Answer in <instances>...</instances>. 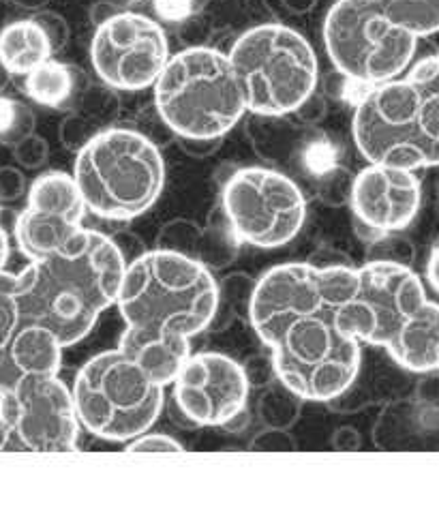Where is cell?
<instances>
[{
    "mask_svg": "<svg viewBox=\"0 0 439 512\" xmlns=\"http://www.w3.org/2000/svg\"><path fill=\"white\" fill-rule=\"evenodd\" d=\"M356 292L358 268L347 264H281L255 281L251 326L281 386L302 401L337 399L358 378L360 341L343 322Z\"/></svg>",
    "mask_w": 439,
    "mask_h": 512,
    "instance_id": "cell-1",
    "label": "cell"
},
{
    "mask_svg": "<svg viewBox=\"0 0 439 512\" xmlns=\"http://www.w3.org/2000/svg\"><path fill=\"white\" fill-rule=\"evenodd\" d=\"M116 305L127 326L118 348L170 384L191 354V337L215 322L219 285L191 255L144 251L127 264Z\"/></svg>",
    "mask_w": 439,
    "mask_h": 512,
    "instance_id": "cell-2",
    "label": "cell"
},
{
    "mask_svg": "<svg viewBox=\"0 0 439 512\" xmlns=\"http://www.w3.org/2000/svg\"><path fill=\"white\" fill-rule=\"evenodd\" d=\"M125 268L114 238L82 228L65 247L30 260L15 275L22 324L48 328L63 348H71L116 303Z\"/></svg>",
    "mask_w": 439,
    "mask_h": 512,
    "instance_id": "cell-3",
    "label": "cell"
},
{
    "mask_svg": "<svg viewBox=\"0 0 439 512\" xmlns=\"http://www.w3.org/2000/svg\"><path fill=\"white\" fill-rule=\"evenodd\" d=\"M343 322L360 343L380 345L407 371L439 369V305L410 266L392 260L360 266Z\"/></svg>",
    "mask_w": 439,
    "mask_h": 512,
    "instance_id": "cell-4",
    "label": "cell"
},
{
    "mask_svg": "<svg viewBox=\"0 0 439 512\" xmlns=\"http://www.w3.org/2000/svg\"><path fill=\"white\" fill-rule=\"evenodd\" d=\"M153 88L161 120L183 140H219L247 112L230 56L204 45L170 56Z\"/></svg>",
    "mask_w": 439,
    "mask_h": 512,
    "instance_id": "cell-5",
    "label": "cell"
},
{
    "mask_svg": "<svg viewBox=\"0 0 439 512\" xmlns=\"http://www.w3.org/2000/svg\"><path fill=\"white\" fill-rule=\"evenodd\" d=\"M73 178L86 210L112 221L144 215L159 200L165 163L153 140L133 129H105L88 138L75 159Z\"/></svg>",
    "mask_w": 439,
    "mask_h": 512,
    "instance_id": "cell-6",
    "label": "cell"
},
{
    "mask_svg": "<svg viewBox=\"0 0 439 512\" xmlns=\"http://www.w3.org/2000/svg\"><path fill=\"white\" fill-rule=\"evenodd\" d=\"M352 133L369 163L433 168L439 165V93L410 78L375 84L356 105Z\"/></svg>",
    "mask_w": 439,
    "mask_h": 512,
    "instance_id": "cell-7",
    "label": "cell"
},
{
    "mask_svg": "<svg viewBox=\"0 0 439 512\" xmlns=\"http://www.w3.org/2000/svg\"><path fill=\"white\" fill-rule=\"evenodd\" d=\"M247 112L285 116L305 105L320 78L317 56L298 30L260 24L242 33L227 52Z\"/></svg>",
    "mask_w": 439,
    "mask_h": 512,
    "instance_id": "cell-8",
    "label": "cell"
},
{
    "mask_svg": "<svg viewBox=\"0 0 439 512\" xmlns=\"http://www.w3.org/2000/svg\"><path fill=\"white\" fill-rule=\"evenodd\" d=\"M163 388L144 365L123 350L93 356L73 382V403L80 425L97 438L129 442L157 423Z\"/></svg>",
    "mask_w": 439,
    "mask_h": 512,
    "instance_id": "cell-9",
    "label": "cell"
},
{
    "mask_svg": "<svg viewBox=\"0 0 439 512\" xmlns=\"http://www.w3.org/2000/svg\"><path fill=\"white\" fill-rule=\"evenodd\" d=\"M324 43L339 73L371 88L410 67L418 37L390 22L375 0H337L326 13Z\"/></svg>",
    "mask_w": 439,
    "mask_h": 512,
    "instance_id": "cell-10",
    "label": "cell"
},
{
    "mask_svg": "<svg viewBox=\"0 0 439 512\" xmlns=\"http://www.w3.org/2000/svg\"><path fill=\"white\" fill-rule=\"evenodd\" d=\"M223 213L242 243L277 249L302 230L307 200L290 176L270 168H242L223 187Z\"/></svg>",
    "mask_w": 439,
    "mask_h": 512,
    "instance_id": "cell-11",
    "label": "cell"
},
{
    "mask_svg": "<svg viewBox=\"0 0 439 512\" xmlns=\"http://www.w3.org/2000/svg\"><path fill=\"white\" fill-rule=\"evenodd\" d=\"M0 416L13 435V450L73 453L78 450L80 420L73 393L58 375H30L0 395Z\"/></svg>",
    "mask_w": 439,
    "mask_h": 512,
    "instance_id": "cell-12",
    "label": "cell"
},
{
    "mask_svg": "<svg viewBox=\"0 0 439 512\" xmlns=\"http://www.w3.org/2000/svg\"><path fill=\"white\" fill-rule=\"evenodd\" d=\"M90 60L99 78L118 90L155 86L170 60L168 35L148 15L120 11L97 24Z\"/></svg>",
    "mask_w": 439,
    "mask_h": 512,
    "instance_id": "cell-13",
    "label": "cell"
},
{
    "mask_svg": "<svg viewBox=\"0 0 439 512\" xmlns=\"http://www.w3.org/2000/svg\"><path fill=\"white\" fill-rule=\"evenodd\" d=\"M180 412L204 427H227L245 414L249 375L234 358L219 352L189 354L174 375Z\"/></svg>",
    "mask_w": 439,
    "mask_h": 512,
    "instance_id": "cell-14",
    "label": "cell"
},
{
    "mask_svg": "<svg viewBox=\"0 0 439 512\" xmlns=\"http://www.w3.org/2000/svg\"><path fill=\"white\" fill-rule=\"evenodd\" d=\"M420 180L414 170L369 163L352 180L350 204L360 225L375 234L405 230L420 210Z\"/></svg>",
    "mask_w": 439,
    "mask_h": 512,
    "instance_id": "cell-15",
    "label": "cell"
},
{
    "mask_svg": "<svg viewBox=\"0 0 439 512\" xmlns=\"http://www.w3.org/2000/svg\"><path fill=\"white\" fill-rule=\"evenodd\" d=\"M63 343L48 328L20 324L0 348V395L9 393L30 375H58Z\"/></svg>",
    "mask_w": 439,
    "mask_h": 512,
    "instance_id": "cell-16",
    "label": "cell"
},
{
    "mask_svg": "<svg viewBox=\"0 0 439 512\" xmlns=\"http://www.w3.org/2000/svg\"><path fill=\"white\" fill-rule=\"evenodd\" d=\"M82 230V221L37 206H26L15 221V240L28 260H39L65 247Z\"/></svg>",
    "mask_w": 439,
    "mask_h": 512,
    "instance_id": "cell-17",
    "label": "cell"
},
{
    "mask_svg": "<svg viewBox=\"0 0 439 512\" xmlns=\"http://www.w3.org/2000/svg\"><path fill=\"white\" fill-rule=\"evenodd\" d=\"M54 54L52 41L35 20H18L0 30V67L11 75H24L37 69Z\"/></svg>",
    "mask_w": 439,
    "mask_h": 512,
    "instance_id": "cell-18",
    "label": "cell"
},
{
    "mask_svg": "<svg viewBox=\"0 0 439 512\" xmlns=\"http://www.w3.org/2000/svg\"><path fill=\"white\" fill-rule=\"evenodd\" d=\"M28 206L54 210V213L78 221H82L86 213V204L73 174L58 170L45 172L35 178V183L28 189Z\"/></svg>",
    "mask_w": 439,
    "mask_h": 512,
    "instance_id": "cell-19",
    "label": "cell"
},
{
    "mask_svg": "<svg viewBox=\"0 0 439 512\" xmlns=\"http://www.w3.org/2000/svg\"><path fill=\"white\" fill-rule=\"evenodd\" d=\"M26 95L45 108H60L73 93L71 69L58 60H45L37 69L24 75Z\"/></svg>",
    "mask_w": 439,
    "mask_h": 512,
    "instance_id": "cell-20",
    "label": "cell"
},
{
    "mask_svg": "<svg viewBox=\"0 0 439 512\" xmlns=\"http://www.w3.org/2000/svg\"><path fill=\"white\" fill-rule=\"evenodd\" d=\"M390 22L427 37L439 30V0H375Z\"/></svg>",
    "mask_w": 439,
    "mask_h": 512,
    "instance_id": "cell-21",
    "label": "cell"
},
{
    "mask_svg": "<svg viewBox=\"0 0 439 512\" xmlns=\"http://www.w3.org/2000/svg\"><path fill=\"white\" fill-rule=\"evenodd\" d=\"M22 324V315L15 296V275L0 270V348L13 337Z\"/></svg>",
    "mask_w": 439,
    "mask_h": 512,
    "instance_id": "cell-22",
    "label": "cell"
},
{
    "mask_svg": "<svg viewBox=\"0 0 439 512\" xmlns=\"http://www.w3.org/2000/svg\"><path fill=\"white\" fill-rule=\"evenodd\" d=\"M28 133H33V116L22 103L0 99V140L20 142Z\"/></svg>",
    "mask_w": 439,
    "mask_h": 512,
    "instance_id": "cell-23",
    "label": "cell"
},
{
    "mask_svg": "<svg viewBox=\"0 0 439 512\" xmlns=\"http://www.w3.org/2000/svg\"><path fill=\"white\" fill-rule=\"evenodd\" d=\"M125 450L127 453H180L185 448L165 433H142L138 438L129 440Z\"/></svg>",
    "mask_w": 439,
    "mask_h": 512,
    "instance_id": "cell-24",
    "label": "cell"
},
{
    "mask_svg": "<svg viewBox=\"0 0 439 512\" xmlns=\"http://www.w3.org/2000/svg\"><path fill=\"white\" fill-rule=\"evenodd\" d=\"M48 153H50L48 144H45V140L39 138V135H33V133H28L26 138L13 144V155L24 165V168H39V165L48 159Z\"/></svg>",
    "mask_w": 439,
    "mask_h": 512,
    "instance_id": "cell-25",
    "label": "cell"
},
{
    "mask_svg": "<svg viewBox=\"0 0 439 512\" xmlns=\"http://www.w3.org/2000/svg\"><path fill=\"white\" fill-rule=\"evenodd\" d=\"M405 78H410L412 82L433 88L439 93V56H429L422 58L420 63H416L410 71H407Z\"/></svg>",
    "mask_w": 439,
    "mask_h": 512,
    "instance_id": "cell-26",
    "label": "cell"
},
{
    "mask_svg": "<svg viewBox=\"0 0 439 512\" xmlns=\"http://www.w3.org/2000/svg\"><path fill=\"white\" fill-rule=\"evenodd\" d=\"M33 18L43 26L45 33H48V37H50V41H52V48H54V52L63 48L65 41H67V35H69V30H67L65 20L60 18V15L52 13V11H41V13H35Z\"/></svg>",
    "mask_w": 439,
    "mask_h": 512,
    "instance_id": "cell-27",
    "label": "cell"
},
{
    "mask_svg": "<svg viewBox=\"0 0 439 512\" xmlns=\"http://www.w3.org/2000/svg\"><path fill=\"white\" fill-rule=\"evenodd\" d=\"M22 191H24V176L18 170L13 168L0 170V198L15 200Z\"/></svg>",
    "mask_w": 439,
    "mask_h": 512,
    "instance_id": "cell-28",
    "label": "cell"
},
{
    "mask_svg": "<svg viewBox=\"0 0 439 512\" xmlns=\"http://www.w3.org/2000/svg\"><path fill=\"white\" fill-rule=\"evenodd\" d=\"M335 446L341 450H356L360 446V438L354 429H339L335 435Z\"/></svg>",
    "mask_w": 439,
    "mask_h": 512,
    "instance_id": "cell-29",
    "label": "cell"
},
{
    "mask_svg": "<svg viewBox=\"0 0 439 512\" xmlns=\"http://www.w3.org/2000/svg\"><path fill=\"white\" fill-rule=\"evenodd\" d=\"M427 279L431 288L439 294V245L431 251V258L427 262Z\"/></svg>",
    "mask_w": 439,
    "mask_h": 512,
    "instance_id": "cell-30",
    "label": "cell"
},
{
    "mask_svg": "<svg viewBox=\"0 0 439 512\" xmlns=\"http://www.w3.org/2000/svg\"><path fill=\"white\" fill-rule=\"evenodd\" d=\"M0 450H13V435L3 416H0Z\"/></svg>",
    "mask_w": 439,
    "mask_h": 512,
    "instance_id": "cell-31",
    "label": "cell"
},
{
    "mask_svg": "<svg viewBox=\"0 0 439 512\" xmlns=\"http://www.w3.org/2000/svg\"><path fill=\"white\" fill-rule=\"evenodd\" d=\"M7 258H9V238H7L5 230H3V225H0V270L5 268Z\"/></svg>",
    "mask_w": 439,
    "mask_h": 512,
    "instance_id": "cell-32",
    "label": "cell"
},
{
    "mask_svg": "<svg viewBox=\"0 0 439 512\" xmlns=\"http://www.w3.org/2000/svg\"><path fill=\"white\" fill-rule=\"evenodd\" d=\"M285 3L298 11V0H285ZM311 5H313V0H302V7H305V9H309Z\"/></svg>",
    "mask_w": 439,
    "mask_h": 512,
    "instance_id": "cell-33",
    "label": "cell"
},
{
    "mask_svg": "<svg viewBox=\"0 0 439 512\" xmlns=\"http://www.w3.org/2000/svg\"><path fill=\"white\" fill-rule=\"evenodd\" d=\"M15 3L22 5V7H37V5L43 3V0H15Z\"/></svg>",
    "mask_w": 439,
    "mask_h": 512,
    "instance_id": "cell-34",
    "label": "cell"
}]
</instances>
